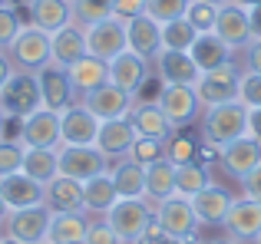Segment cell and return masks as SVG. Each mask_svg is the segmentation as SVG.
<instances>
[{"instance_id": "cell-3", "label": "cell", "mask_w": 261, "mask_h": 244, "mask_svg": "<svg viewBox=\"0 0 261 244\" xmlns=\"http://www.w3.org/2000/svg\"><path fill=\"white\" fill-rule=\"evenodd\" d=\"M242 73L245 66L228 59L222 66H212V70H202L195 83V93H198V103L205 106H222V103H235L238 99V83H242Z\"/></svg>"}, {"instance_id": "cell-59", "label": "cell", "mask_w": 261, "mask_h": 244, "mask_svg": "<svg viewBox=\"0 0 261 244\" xmlns=\"http://www.w3.org/2000/svg\"><path fill=\"white\" fill-rule=\"evenodd\" d=\"M205 4H215V7H222V4H228V0H205Z\"/></svg>"}, {"instance_id": "cell-16", "label": "cell", "mask_w": 261, "mask_h": 244, "mask_svg": "<svg viewBox=\"0 0 261 244\" xmlns=\"http://www.w3.org/2000/svg\"><path fill=\"white\" fill-rule=\"evenodd\" d=\"M136 129H133V122L126 119H106V122H99V135H96V148H99L102 155H106L109 162H119V159H129V152H133V145H136Z\"/></svg>"}, {"instance_id": "cell-40", "label": "cell", "mask_w": 261, "mask_h": 244, "mask_svg": "<svg viewBox=\"0 0 261 244\" xmlns=\"http://www.w3.org/2000/svg\"><path fill=\"white\" fill-rule=\"evenodd\" d=\"M192 0H146V13L159 23H169V20H178L185 17Z\"/></svg>"}, {"instance_id": "cell-55", "label": "cell", "mask_w": 261, "mask_h": 244, "mask_svg": "<svg viewBox=\"0 0 261 244\" xmlns=\"http://www.w3.org/2000/svg\"><path fill=\"white\" fill-rule=\"evenodd\" d=\"M172 244H205V241H198V234H192V238H182V241H172Z\"/></svg>"}, {"instance_id": "cell-53", "label": "cell", "mask_w": 261, "mask_h": 244, "mask_svg": "<svg viewBox=\"0 0 261 244\" xmlns=\"http://www.w3.org/2000/svg\"><path fill=\"white\" fill-rule=\"evenodd\" d=\"M231 4L245 7V10H251V7H261V0H231Z\"/></svg>"}, {"instance_id": "cell-17", "label": "cell", "mask_w": 261, "mask_h": 244, "mask_svg": "<svg viewBox=\"0 0 261 244\" xmlns=\"http://www.w3.org/2000/svg\"><path fill=\"white\" fill-rule=\"evenodd\" d=\"M60 132H63V145H96L99 135V119L86 109L83 103H73L60 116Z\"/></svg>"}, {"instance_id": "cell-57", "label": "cell", "mask_w": 261, "mask_h": 244, "mask_svg": "<svg viewBox=\"0 0 261 244\" xmlns=\"http://www.w3.org/2000/svg\"><path fill=\"white\" fill-rule=\"evenodd\" d=\"M7 211H10V208H7V205H4V198H0V221H4V215H7Z\"/></svg>"}, {"instance_id": "cell-21", "label": "cell", "mask_w": 261, "mask_h": 244, "mask_svg": "<svg viewBox=\"0 0 261 244\" xmlns=\"http://www.w3.org/2000/svg\"><path fill=\"white\" fill-rule=\"evenodd\" d=\"M152 63H155V73H159V79L166 86H195L198 76H202L195 59L182 50H162Z\"/></svg>"}, {"instance_id": "cell-35", "label": "cell", "mask_w": 261, "mask_h": 244, "mask_svg": "<svg viewBox=\"0 0 261 244\" xmlns=\"http://www.w3.org/2000/svg\"><path fill=\"white\" fill-rule=\"evenodd\" d=\"M212 181L208 168L198 165V162H185V165H175V195H182V198H192V195H198L205 185Z\"/></svg>"}, {"instance_id": "cell-50", "label": "cell", "mask_w": 261, "mask_h": 244, "mask_svg": "<svg viewBox=\"0 0 261 244\" xmlns=\"http://www.w3.org/2000/svg\"><path fill=\"white\" fill-rule=\"evenodd\" d=\"M248 135H255L261 142V106L258 109H248Z\"/></svg>"}, {"instance_id": "cell-36", "label": "cell", "mask_w": 261, "mask_h": 244, "mask_svg": "<svg viewBox=\"0 0 261 244\" xmlns=\"http://www.w3.org/2000/svg\"><path fill=\"white\" fill-rule=\"evenodd\" d=\"M195 37H198V30L185 17L162 23V50H182V53H189V46H192V40H195Z\"/></svg>"}, {"instance_id": "cell-13", "label": "cell", "mask_w": 261, "mask_h": 244, "mask_svg": "<svg viewBox=\"0 0 261 244\" xmlns=\"http://www.w3.org/2000/svg\"><path fill=\"white\" fill-rule=\"evenodd\" d=\"M225 234L242 244H255L258 234H261V201L255 198H235L222 221Z\"/></svg>"}, {"instance_id": "cell-32", "label": "cell", "mask_w": 261, "mask_h": 244, "mask_svg": "<svg viewBox=\"0 0 261 244\" xmlns=\"http://www.w3.org/2000/svg\"><path fill=\"white\" fill-rule=\"evenodd\" d=\"M116 201H119V192H116L113 175H109V172H102V175H96V178L83 181V205H86V211L106 218L109 208H113Z\"/></svg>"}, {"instance_id": "cell-61", "label": "cell", "mask_w": 261, "mask_h": 244, "mask_svg": "<svg viewBox=\"0 0 261 244\" xmlns=\"http://www.w3.org/2000/svg\"><path fill=\"white\" fill-rule=\"evenodd\" d=\"M106 4H109V7H113V4H116V0H106Z\"/></svg>"}, {"instance_id": "cell-54", "label": "cell", "mask_w": 261, "mask_h": 244, "mask_svg": "<svg viewBox=\"0 0 261 244\" xmlns=\"http://www.w3.org/2000/svg\"><path fill=\"white\" fill-rule=\"evenodd\" d=\"M205 244H242V241H235V238L225 234V238H212V241H205Z\"/></svg>"}, {"instance_id": "cell-38", "label": "cell", "mask_w": 261, "mask_h": 244, "mask_svg": "<svg viewBox=\"0 0 261 244\" xmlns=\"http://www.w3.org/2000/svg\"><path fill=\"white\" fill-rule=\"evenodd\" d=\"M215 17H218V7L215 4H205V0H192L189 10H185V20H189L198 33L215 30Z\"/></svg>"}, {"instance_id": "cell-31", "label": "cell", "mask_w": 261, "mask_h": 244, "mask_svg": "<svg viewBox=\"0 0 261 244\" xmlns=\"http://www.w3.org/2000/svg\"><path fill=\"white\" fill-rule=\"evenodd\" d=\"M109 175L119 198H146V165H139L136 159H119Z\"/></svg>"}, {"instance_id": "cell-28", "label": "cell", "mask_w": 261, "mask_h": 244, "mask_svg": "<svg viewBox=\"0 0 261 244\" xmlns=\"http://www.w3.org/2000/svg\"><path fill=\"white\" fill-rule=\"evenodd\" d=\"M231 46L225 43L222 37H218L215 30H208V33H198L195 40H192V46H189V56L195 59V66L198 70H212V66H222V63H228L231 59Z\"/></svg>"}, {"instance_id": "cell-4", "label": "cell", "mask_w": 261, "mask_h": 244, "mask_svg": "<svg viewBox=\"0 0 261 244\" xmlns=\"http://www.w3.org/2000/svg\"><path fill=\"white\" fill-rule=\"evenodd\" d=\"M109 228L122 238V244H136L155 221V208L149 198H119L106 215Z\"/></svg>"}, {"instance_id": "cell-42", "label": "cell", "mask_w": 261, "mask_h": 244, "mask_svg": "<svg viewBox=\"0 0 261 244\" xmlns=\"http://www.w3.org/2000/svg\"><path fill=\"white\" fill-rule=\"evenodd\" d=\"M129 159H136L139 165H152V162L166 159V142H155V139H136Z\"/></svg>"}, {"instance_id": "cell-26", "label": "cell", "mask_w": 261, "mask_h": 244, "mask_svg": "<svg viewBox=\"0 0 261 244\" xmlns=\"http://www.w3.org/2000/svg\"><path fill=\"white\" fill-rule=\"evenodd\" d=\"M46 208H50L53 215H60V211H86V205H83V181L57 175V178L46 185Z\"/></svg>"}, {"instance_id": "cell-37", "label": "cell", "mask_w": 261, "mask_h": 244, "mask_svg": "<svg viewBox=\"0 0 261 244\" xmlns=\"http://www.w3.org/2000/svg\"><path fill=\"white\" fill-rule=\"evenodd\" d=\"M195 152H198V142L185 132H172V139L166 142V159L175 162V165H185V162H195Z\"/></svg>"}, {"instance_id": "cell-56", "label": "cell", "mask_w": 261, "mask_h": 244, "mask_svg": "<svg viewBox=\"0 0 261 244\" xmlns=\"http://www.w3.org/2000/svg\"><path fill=\"white\" fill-rule=\"evenodd\" d=\"M0 244H23V241H17V238H10V234H4V238H0Z\"/></svg>"}, {"instance_id": "cell-49", "label": "cell", "mask_w": 261, "mask_h": 244, "mask_svg": "<svg viewBox=\"0 0 261 244\" xmlns=\"http://www.w3.org/2000/svg\"><path fill=\"white\" fill-rule=\"evenodd\" d=\"M242 192H245V198L261 201V165L255 168V172H248V175L242 178Z\"/></svg>"}, {"instance_id": "cell-10", "label": "cell", "mask_w": 261, "mask_h": 244, "mask_svg": "<svg viewBox=\"0 0 261 244\" xmlns=\"http://www.w3.org/2000/svg\"><path fill=\"white\" fill-rule=\"evenodd\" d=\"M57 155H60V175H66V178L89 181L96 175L109 172V159L96 145H60Z\"/></svg>"}, {"instance_id": "cell-64", "label": "cell", "mask_w": 261, "mask_h": 244, "mask_svg": "<svg viewBox=\"0 0 261 244\" xmlns=\"http://www.w3.org/2000/svg\"><path fill=\"white\" fill-rule=\"evenodd\" d=\"M0 238H4V231H0Z\"/></svg>"}, {"instance_id": "cell-1", "label": "cell", "mask_w": 261, "mask_h": 244, "mask_svg": "<svg viewBox=\"0 0 261 244\" xmlns=\"http://www.w3.org/2000/svg\"><path fill=\"white\" fill-rule=\"evenodd\" d=\"M198 122H202V139L215 148H225L228 142L248 135V106L238 99L222 106H205Z\"/></svg>"}, {"instance_id": "cell-5", "label": "cell", "mask_w": 261, "mask_h": 244, "mask_svg": "<svg viewBox=\"0 0 261 244\" xmlns=\"http://www.w3.org/2000/svg\"><path fill=\"white\" fill-rule=\"evenodd\" d=\"M43 106V96H40V83H37V73H23V70H13V76L4 83L0 89V109L13 119H23L30 112H37Z\"/></svg>"}, {"instance_id": "cell-12", "label": "cell", "mask_w": 261, "mask_h": 244, "mask_svg": "<svg viewBox=\"0 0 261 244\" xmlns=\"http://www.w3.org/2000/svg\"><path fill=\"white\" fill-rule=\"evenodd\" d=\"M80 103H83L99 122H106V119H126L129 109L136 106V96L126 93V89H119V86H113V83H106L93 93H83Z\"/></svg>"}, {"instance_id": "cell-45", "label": "cell", "mask_w": 261, "mask_h": 244, "mask_svg": "<svg viewBox=\"0 0 261 244\" xmlns=\"http://www.w3.org/2000/svg\"><path fill=\"white\" fill-rule=\"evenodd\" d=\"M83 244H122V238L109 228V221L102 218V221H93V225H89V234H86Z\"/></svg>"}, {"instance_id": "cell-52", "label": "cell", "mask_w": 261, "mask_h": 244, "mask_svg": "<svg viewBox=\"0 0 261 244\" xmlns=\"http://www.w3.org/2000/svg\"><path fill=\"white\" fill-rule=\"evenodd\" d=\"M248 17H251V40H261V7H251Z\"/></svg>"}, {"instance_id": "cell-29", "label": "cell", "mask_w": 261, "mask_h": 244, "mask_svg": "<svg viewBox=\"0 0 261 244\" xmlns=\"http://www.w3.org/2000/svg\"><path fill=\"white\" fill-rule=\"evenodd\" d=\"M89 215L86 211H60L53 215L50 221V234H46V241L53 244H83L86 234H89Z\"/></svg>"}, {"instance_id": "cell-46", "label": "cell", "mask_w": 261, "mask_h": 244, "mask_svg": "<svg viewBox=\"0 0 261 244\" xmlns=\"http://www.w3.org/2000/svg\"><path fill=\"white\" fill-rule=\"evenodd\" d=\"M162 79H159V73H155V79H152V73L146 76V83L136 89V103H159V96H162Z\"/></svg>"}, {"instance_id": "cell-18", "label": "cell", "mask_w": 261, "mask_h": 244, "mask_svg": "<svg viewBox=\"0 0 261 244\" xmlns=\"http://www.w3.org/2000/svg\"><path fill=\"white\" fill-rule=\"evenodd\" d=\"M0 198L4 205L10 208H30V205H46V185L33 181L30 175L23 172H13V175H4L0 178Z\"/></svg>"}, {"instance_id": "cell-30", "label": "cell", "mask_w": 261, "mask_h": 244, "mask_svg": "<svg viewBox=\"0 0 261 244\" xmlns=\"http://www.w3.org/2000/svg\"><path fill=\"white\" fill-rule=\"evenodd\" d=\"M86 56V33L80 23H66L63 30L53 33V63L57 66H73L76 59Z\"/></svg>"}, {"instance_id": "cell-2", "label": "cell", "mask_w": 261, "mask_h": 244, "mask_svg": "<svg viewBox=\"0 0 261 244\" xmlns=\"http://www.w3.org/2000/svg\"><path fill=\"white\" fill-rule=\"evenodd\" d=\"M7 56H10L13 70L37 73L40 66L53 63V33L40 30L37 23H23L13 43L7 46Z\"/></svg>"}, {"instance_id": "cell-47", "label": "cell", "mask_w": 261, "mask_h": 244, "mask_svg": "<svg viewBox=\"0 0 261 244\" xmlns=\"http://www.w3.org/2000/svg\"><path fill=\"white\" fill-rule=\"evenodd\" d=\"M139 13H146V0H116L113 4V17H119V20H133V17H139Z\"/></svg>"}, {"instance_id": "cell-27", "label": "cell", "mask_w": 261, "mask_h": 244, "mask_svg": "<svg viewBox=\"0 0 261 244\" xmlns=\"http://www.w3.org/2000/svg\"><path fill=\"white\" fill-rule=\"evenodd\" d=\"M30 23H37L40 30L57 33L73 20V0H30Z\"/></svg>"}, {"instance_id": "cell-15", "label": "cell", "mask_w": 261, "mask_h": 244, "mask_svg": "<svg viewBox=\"0 0 261 244\" xmlns=\"http://www.w3.org/2000/svg\"><path fill=\"white\" fill-rule=\"evenodd\" d=\"M159 106H162V112L172 119L175 129L192 126V122L202 116V103H198L195 86H162Z\"/></svg>"}, {"instance_id": "cell-60", "label": "cell", "mask_w": 261, "mask_h": 244, "mask_svg": "<svg viewBox=\"0 0 261 244\" xmlns=\"http://www.w3.org/2000/svg\"><path fill=\"white\" fill-rule=\"evenodd\" d=\"M0 7H10V0H0Z\"/></svg>"}, {"instance_id": "cell-25", "label": "cell", "mask_w": 261, "mask_h": 244, "mask_svg": "<svg viewBox=\"0 0 261 244\" xmlns=\"http://www.w3.org/2000/svg\"><path fill=\"white\" fill-rule=\"evenodd\" d=\"M66 73H70V83H73V89H76L80 96L109 83V63L99 59V56H93V53H86L83 59H76L73 66H66Z\"/></svg>"}, {"instance_id": "cell-20", "label": "cell", "mask_w": 261, "mask_h": 244, "mask_svg": "<svg viewBox=\"0 0 261 244\" xmlns=\"http://www.w3.org/2000/svg\"><path fill=\"white\" fill-rule=\"evenodd\" d=\"M149 73H152V59L139 56V53H133V50H126L116 59H109V83L126 89V93H133V96H136V89L146 83Z\"/></svg>"}, {"instance_id": "cell-51", "label": "cell", "mask_w": 261, "mask_h": 244, "mask_svg": "<svg viewBox=\"0 0 261 244\" xmlns=\"http://www.w3.org/2000/svg\"><path fill=\"white\" fill-rule=\"evenodd\" d=\"M13 76V63H10V56L7 53H0V89H4V83Z\"/></svg>"}, {"instance_id": "cell-22", "label": "cell", "mask_w": 261, "mask_h": 244, "mask_svg": "<svg viewBox=\"0 0 261 244\" xmlns=\"http://www.w3.org/2000/svg\"><path fill=\"white\" fill-rule=\"evenodd\" d=\"M215 33L231 46V50H242L245 43L251 40V17L245 7L238 4H222L218 7V17H215Z\"/></svg>"}, {"instance_id": "cell-62", "label": "cell", "mask_w": 261, "mask_h": 244, "mask_svg": "<svg viewBox=\"0 0 261 244\" xmlns=\"http://www.w3.org/2000/svg\"><path fill=\"white\" fill-rule=\"evenodd\" d=\"M40 244H53V241H40Z\"/></svg>"}, {"instance_id": "cell-58", "label": "cell", "mask_w": 261, "mask_h": 244, "mask_svg": "<svg viewBox=\"0 0 261 244\" xmlns=\"http://www.w3.org/2000/svg\"><path fill=\"white\" fill-rule=\"evenodd\" d=\"M4 122H7V112L0 109V132H4Z\"/></svg>"}, {"instance_id": "cell-9", "label": "cell", "mask_w": 261, "mask_h": 244, "mask_svg": "<svg viewBox=\"0 0 261 244\" xmlns=\"http://www.w3.org/2000/svg\"><path fill=\"white\" fill-rule=\"evenodd\" d=\"M60 116L63 112L40 106L37 112L20 119V142L27 148H60L63 145V132H60Z\"/></svg>"}, {"instance_id": "cell-33", "label": "cell", "mask_w": 261, "mask_h": 244, "mask_svg": "<svg viewBox=\"0 0 261 244\" xmlns=\"http://www.w3.org/2000/svg\"><path fill=\"white\" fill-rule=\"evenodd\" d=\"M172 195H175V162L159 159L152 165H146V198L152 205H159Z\"/></svg>"}, {"instance_id": "cell-44", "label": "cell", "mask_w": 261, "mask_h": 244, "mask_svg": "<svg viewBox=\"0 0 261 244\" xmlns=\"http://www.w3.org/2000/svg\"><path fill=\"white\" fill-rule=\"evenodd\" d=\"M20 17L13 7H0V53H7V46L13 43V37L20 33Z\"/></svg>"}, {"instance_id": "cell-14", "label": "cell", "mask_w": 261, "mask_h": 244, "mask_svg": "<svg viewBox=\"0 0 261 244\" xmlns=\"http://www.w3.org/2000/svg\"><path fill=\"white\" fill-rule=\"evenodd\" d=\"M218 162L235 181H242L248 172H255L261 165V142L255 135H242V139L228 142L225 148H218Z\"/></svg>"}, {"instance_id": "cell-6", "label": "cell", "mask_w": 261, "mask_h": 244, "mask_svg": "<svg viewBox=\"0 0 261 244\" xmlns=\"http://www.w3.org/2000/svg\"><path fill=\"white\" fill-rule=\"evenodd\" d=\"M50 221H53V211L46 205L13 208V211L4 215V221H0L4 228H0V231L17 238V241H23V244H40L50 234Z\"/></svg>"}, {"instance_id": "cell-43", "label": "cell", "mask_w": 261, "mask_h": 244, "mask_svg": "<svg viewBox=\"0 0 261 244\" xmlns=\"http://www.w3.org/2000/svg\"><path fill=\"white\" fill-rule=\"evenodd\" d=\"M238 103H245L248 109L261 106V73H242V83H238Z\"/></svg>"}, {"instance_id": "cell-63", "label": "cell", "mask_w": 261, "mask_h": 244, "mask_svg": "<svg viewBox=\"0 0 261 244\" xmlns=\"http://www.w3.org/2000/svg\"><path fill=\"white\" fill-rule=\"evenodd\" d=\"M255 244H261V234H258V241H255Z\"/></svg>"}, {"instance_id": "cell-7", "label": "cell", "mask_w": 261, "mask_h": 244, "mask_svg": "<svg viewBox=\"0 0 261 244\" xmlns=\"http://www.w3.org/2000/svg\"><path fill=\"white\" fill-rule=\"evenodd\" d=\"M83 33H86V53H93V56H99V59H116L119 53H126L129 50V37H126V20H119V17H102V20H96V23H89L83 26Z\"/></svg>"}, {"instance_id": "cell-39", "label": "cell", "mask_w": 261, "mask_h": 244, "mask_svg": "<svg viewBox=\"0 0 261 244\" xmlns=\"http://www.w3.org/2000/svg\"><path fill=\"white\" fill-rule=\"evenodd\" d=\"M113 13V7L106 4V0H73V20H76L80 26H89L96 23V20L109 17Z\"/></svg>"}, {"instance_id": "cell-34", "label": "cell", "mask_w": 261, "mask_h": 244, "mask_svg": "<svg viewBox=\"0 0 261 244\" xmlns=\"http://www.w3.org/2000/svg\"><path fill=\"white\" fill-rule=\"evenodd\" d=\"M20 172L30 175V178L40 181V185H50V181L60 175V155H57V148H27L23 168H20Z\"/></svg>"}, {"instance_id": "cell-23", "label": "cell", "mask_w": 261, "mask_h": 244, "mask_svg": "<svg viewBox=\"0 0 261 244\" xmlns=\"http://www.w3.org/2000/svg\"><path fill=\"white\" fill-rule=\"evenodd\" d=\"M126 37H129V50L146 56V59H155L162 53V23L152 20L149 13H139V17L129 20Z\"/></svg>"}, {"instance_id": "cell-41", "label": "cell", "mask_w": 261, "mask_h": 244, "mask_svg": "<svg viewBox=\"0 0 261 244\" xmlns=\"http://www.w3.org/2000/svg\"><path fill=\"white\" fill-rule=\"evenodd\" d=\"M23 155H27V145L23 142H7L0 139V178L4 175H13L23 168Z\"/></svg>"}, {"instance_id": "cell-11", "label": "cell", "mask_w": 261, "mask_h": 244, "mask_svg": "<svg viewBox=\"0 0 261 244\" xmlns=\"http://www.w3.org/2000/svg\"><path fill=\"white\" fill-rule=\"evenodd\" d=\"M37 83H40V96H43L46 109L63 112V109H70V106L76 103V96H80V93L73 89V83H70V73H66L63 66H57V63L40 66Z\"/></svg>"}, {"instance_id": "cell-24", "label": "cell", "mask_w": 261, "mask_h": 244, "mask_svg": "<svg viewBox=\"0 0 261 244\" xmlns=\"http://www.w3.org/2000/svg\"><path fill=\"white\" fill-rule=\"evenodd\" d=\"M189 201H192V208H195V215H198V221H202V225H222L235 198H231L228 188L208 181V185H205L198 195H192Z\"/></svg>"}, {"instance_id": "cell-8", "label": "cell", "mask_w": 261, "mask_h": 244, "mask_svg": "<svg viewBox=\"0 0 261 244\" xmlns=\"http://www.w3.org/2000/svg\"><path fill=\"white\" fill-rule=\"evenodd\" d=\"M155 225L162 228V234H166L169 241H182V238L198 234L202 221H198V215H195V208H192L189 198L172 195V198L155 205Z\"/></svg>"}, {"instance_id": "cell-19", "label": "cell", "mask_w": 261, "mask_h": 244, "mask_svg": "<svg viewBox=\"0 0 261 244\" xmlns=\"http://www.w3.org/2000/svg\"><path fill=\"white\" fill-rule=\"evenodd\" d=\"M129 122H133L136 135L139 139H155V142H169L175 132L172 119L162 112L159 103H136L133 109H129Z\"/></svg>"}, {"instance_id": "cell-48", "label": "cell", "mask_w": 261, "mask_h": 244, "mask_svg": "<svg viewBox=\"0 0 261 244\" xmlns=\"http://www.w3.org/2000/svg\"><path fill=\"white\" fill-rule=\"evenodd\" d=\"M242 63L248 73H261V40H248L242 46Z\"/></svg>"}]
</instances>
